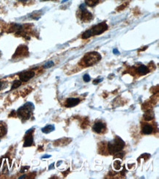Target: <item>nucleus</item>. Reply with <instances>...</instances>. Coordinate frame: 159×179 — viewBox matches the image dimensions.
<instances>
[{"label":"nucleus","instance_id":"1","mask_svg":"<svg viewBox=\"0 0 159 179\" xmlns=\"http://www.w3.org/2000/svg\"><path fill=\"white\" fill-rule=\"evenodd\" d=\"M108 29V25L106 23H100L98 25H96L91 29H88L85 32L82 34L81 38L83 39H87V38H90L92 36H95V35H98L104 32L106 29Z\"/></svg>","mask_w":159,"mask_h":179},{"label":"nucleus","instance_id":"2","mask_svg":"<svg viewBox=\"0 0 159 179\" xmlns=\"http://www.w3.org/2000/svg\"><path fill=\"white\" fill-rule=\"evenodd\" d=\"M125 143L120 137H117L113 141H111L108 144V152L110 153H117L121 151L124 148Z\"/></svg>","mask_w":159,"mask_h":179},{"label":"nucleus","instance_id":"3","mask_svg":"<svg viewBox=\"0 0 159 179\" xmlns=\"http://www.w3.org/2000/svg\"><path fill=\"white\" fill-rule=\"evenodd\" d=\"M33 109L34 105L32 103H30V102H28V103H26V104H24V106H22L21 107H20L18 109V116L20 118H21V119L24 120V121L28 120L30 118Z\"/></svg>","mask_w":159,"mask_h":179},{"label":"nucleus","instance_id":"4","mask_svg":"<svg viewBox=\"0 0 159 179\" xmlns=\"http://www.w3.org/2000/svg\"><path fill=\"white\" fill-rule=\"evenodd\" d=\"M101 60V56L99 53L93 51V52H89L84 56V63L86 66H94L96 63H98Z\"/></svg>","mask_w":159,"mask_h":179},{"label":"nucleus","instance_id":"5","mask_svg":"<svg viewBox=\"0 0 159 179\" xmlns=\"http://www.w3.org/2000/svg\"><path fill=\"white\" fill-rule=\"evenodd\" d=\"M80 10H81V19L84 22L90 21L93 19V15L90 12L87 10L86 9V4H82L79 7Z\"/></svg>","mask_w":159,"mask_h":179},{"label":"nucleus","instance_id":"6","mask_svg":"<svg viewBox=\"0 0 159 179\" xmlns=\"http://www.w3.org/2000/svg\"><path fill=\"white\" fill-rule=\"evenodd\" d=\"M35 71H28L23 72V73H21L19 75V78H20L21 82H28L29 80H30L32 78H33L35 76Z\"/></svg>","mask_w":159,"mask_h":179},{"label":"nucleus","instance_id":"7","mask_svg":"<svg viewBox=\"0 0 159 179\" xmlns=\"http://www.w3.org/2000/svg\"><path fill=\"white\" fill-rule=\"evenodd\" d=\"M32 131H33V128H31L30 130L26 131V137H25L24 143V147H29L33 144V136L32 134Z\"/></svg>","mask_w":159,"mask_h":179},{"label":"nucleus","instance_id":"8","mask_svg":"<svg viewBox=\"0 0 159 179\" xmlns=\"http://www.w3.org/2000/svg\"><path fill=\"white\" fill-rule=\"evenodd\" d=\"M105 128V124L102 122H97L94 124L93 127V129L95 132L100 134L103 131V130Z\"/></svg>","mask_w":159,"mask_h":179},{"label":"nucleus","instance_id":"9","mask_svg":"<svg viewBox=\"0 0 159 179\" xmlns=\"http://www.w3.org/2000/svg\"><path fill=\"white\" fill-rule=\"evenodd\" d=\"M80 102L79 98H68L66 101V103H65V106L67 107H72V106H76L77 104H78Z\"/></svg>","mask_w":159,"mask_h":179},{"label":"nucleus","instance_id":"10","mask_svg":"<svg viewBox=\"0 0 159 179\" xmlns=\"http://www.w3.org/2000/svg\"><path fill=\"white\" fill-rule=\"evenodd\" d=\"M137 71L138 73L140 75H146L150 72L149 68H148L146 66H144V65H142V66H139V67L138 68Z\"/></svg>","mask_w":159,"mask_h":179},{"label":"nucleus","instance_id":"11","mask_svg":"<svg viewBox=\"0 0 159 179\" xmlns=\"http://www.w3.org/2000/svg\"><path fill=\"white\" fill-rule=\"evenodd\" d=\"M153 127L150 124H145L142 126V133L145 134H150L153 132Z\"/></svg>","mask_w":159,"mask_h":179},{"label":"nucleus","instance_id":"12","mask_svg":"<svg viewBox=\"0 0 159 179\" xmlns=\"http://www.w3.org/2000/svg\"><path fill=\"white\" fill-rule=\"evenodd\" d=\"M27 52V48L26 46H19L14 56H24Z\"/></svg>","mask_w":159,"mask_h":179},{"label":"nucleus","instance_id":"13","mask_svg":"<svg viewBox=\"0 0 159 179\" xmlns=\"http://www.w3.org/2000/svg\"><path fill=\"white\" fill-rule=\"evenodd\" d=\"M54 128H55L53 125H48L42 128V131L43 133H45V134H48V133L53 131V130H54Z\"/></svg>","mask_w":159,"mask_h":179},{"label":"nucleus","instance_id":"14","mask_svg":"<svg viewBox=\"0 0 159 179\" xmlns=\"http://www.w3.org/2000/svg\"><path fill=\"white\" fill-rule=\"evenodd\" d=\"M6 133H7V127L3 123L0 122V137L5 135Z\"/></svg>","mask_w":159,"mask_h":179},{"label":"nucleus","instance_id":"15","mask_svg":"<svg viewBox=\"0 0 159 179\" xmlns=\"http://www.w3.org/2000/svg\"><path fill=\"white\" fill-rule=\"evenodd\" d=\"M144 118L146 121H151L153 118H154V114L153 112H151V111H148V112H145V115H144Z\"/></svg>","mask_w":159,"mask_h":179},{"label":"nucleus","instance_id":"16","mask_svg":"<svg viewBox=\"0 0 159 179\" xmlns=\"http://www.w3.org/2000/svg\"><path fill=\"white\" fill-rule=\"evenodd\" d=\"M99 0H85V4L90 7H94L98 3Z\"/></svg>","mask_w":159,"mask_h":179},{"label":"nucleus","instance_id":"17","mask_svg":"<svg viewBox=\"0 0 159 179\" xmlns=\"http://www.w3.org/2000/svg\"><path fill=\"white\" fill-rule=\"evenodd\" d=\"M21 81H15V82L13 83V85H12L11 90L18 88L19 87L21 86Z\"/></svg>","mask_w":159,"mask_h":179},{"label":"nucleus","instance_id":"18","mask_svg":"<svg viewBox=\"0 0 159 179\" xmlns=\"http://www.w3.org/2000/svg\"><path fill=\"white\" fill-rule=\"evenodd\" d=\"M53 65H54V63H53V61H48L44 64L43 68H51L52 66H53Z\"/></svg>","mask_w":159,"mask_h":179},{"label":"nucleus","instance_id":"19","mask_svg":"<svg viewBox=\"0 0 159 179\" xmlns=\"http://www.w3.org/2000/svg\"><path fill=\"white\" fill-rule=\"evenodd\" d=\"M83 79H84V82H90V79H91V78H90V76H89L88 74H85L84 76V78H83Z\"/></svg>","mask_w":159,"mask_h":179},{"label":"nucleus","instance_id":"20","mask_svg":"<svg viewBox=\"0 0 159 179\" xmlns=\"http://www.w3.org/2000/svg\"><path fill=\"white\" fill-rule=\"evenodd\" d=\"M101 81H102V79H96V80H95L94 82H93V84H94V85H96V84H98L99 82H101Z\"/></svg>","mask_w":159,"mask_h":179},{"label":"nucleus","instance_id":"21","mask_svg":"<svg viewBox=\"0 0 159 179\" xmlns=\"http://www.w3.org/2000/svg\"><path fill=\"white\" fill-rule=\"evenodd\" d=\"M113 52H114V54H119V51H118V50L117 49H114V51H113Z\"/></svg>","mask_w":159,"mask_h":179},{"label":"nucleus","instance_id":"22","mask_svg":"<svg viewBox=\"0 0 159 179\" xmlns=\"http://www.w3.org/2000/svg\"><path fill=\"white\" fill-rule=\"evenodd\" d=\"M49 157H51V156H50V155H46V156H43L42 159H45V158H49Z\"/></svg>","mask_w":159,"mask_h":179},{"label":"nucleus","instance_id":"23","mask_svg":"<svg viewBox=\"0 0 159 179\" xmlns=\"http://www.w3.org/2000/svg\"><path fill=\"white\" fill-rule=\"evenodd\" d=\"M1 87H2V82H0V90H1Z\"/></svg>","mask_w":159,"mask_h":179},{"label":"nucleus","instance_id":"24","mask_svg":"<svg viewBox=\"0 0 159 179\" xmlns=\"http://www.w3.org/2000/svg\"><path fill=\"white\" fill-rule=\"evenodd\" d=\"M18 1H29V0H18Z\"/></svg>","mask_w":159,"mask_h":179},{"label":"nucleus","instance_id":"25","mask_svg":"<svg viewBox=\"0 0 159 179\" xmlns=\"http://www.w3.org/2000/svg\"><path fill=\"white\" fill-rule=\"evenodd\" d=\"M41 1H48V0H41Z\"/></svg>","mask_w":159,"mask_h":179}]
</instances>
